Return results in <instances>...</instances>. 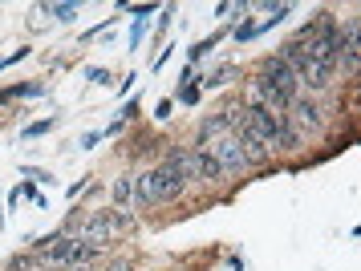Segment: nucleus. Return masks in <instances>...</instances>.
Returning a JSON list of instances; mask_svg holds the SVG:
<instances>
[{
    "label": "nucleus",
    "instance_id": "7ed1b4c3",
    "mask_svg": "<svg viewBox=\"0 0 361 271\" xmlns=\"http://www.w3.org/2000/svg\"><path fill=\"white\" fill-rule=\"evenodd\" d=\"M203 150H212V154H215V162L224 166V175H240V170H247V166H252V162H247V154H244V146L235 142L231 134L215 138V142L203 146Z\"/></svg>",
    "mask_w": 361,
    "mask_h": 271
},
{
    "label": "nucleus",
    "instance_id": "20e7f679",
    "mask_svg": "<svg viewBox=\"0 0 361 271\" xmlns=\"http://www.w3.org/2000/svg\"><path fill=\"white\" fill-rule=\"evenodd\" d=\"M187 178H195V182H224V166L215 162L212 150H187Z\"/></svg>",
    "mask_w": 361,
    "mask_h": 271
},
{
    "label": "nucleus",
    "instance_id": "4468645a",
    "mask_svg": "<svg viewBox=\"0 0 361 271\" xmlns=\"http://www.w3.org/2000/svg\"><path fill=\"white\" fill-rule=\"evenodd\" d=\"M78 271H82V267H78Z\"/></svg>",
    "mask_w": 361,
    "mask_h": 271
},
{
    "label": "nucleus",
    "instance_id": "423d86ee",
    "mask_svg": "<svg viewBox=\"0 0 361 271\" xmlns=\"http://www.w3.org/2000/svg\"><path fill=\"white\" fill-rule=\"evenodd\" d=\"M260 77H268L272 85H280V89H288V94H296V89H300V81H296V73H293V69H288L284 61H280V57H268V61H264Z\"/></svg>",
    "mask_w": 361,
    "mask_h": 271
},
{
    "label": "nucleus",
    "instance_id": "f8f14e48",
    "mask_svg": "<svg viewBox=\"0 0 361 271\" xmlns=\"http://www.w3.org/2000/svg\"><path fill=\"white\" fill-rule=\"evenodd\" d=\"M53 126H57L53 118H49V122H33V126H25V138H41V134H49Z\"/></svg>",
    "mask_w": 361,
    "mask_h": 271
},
{
    "label": "nucleus",
    "instance_id": "9b49d317",
    "mask_svg": "<svg viewBox=\"0 0 361 271\" xmlns=\"http://www.w3.org/2000/svg\"><path fill=\"white\" fill-rule=\"evenodd\" d=\"M41 13L57 16V20H73V16L82 13V8H78V4H41Z\"/></svg>",
    "mask_w": 361,
    "mask_h": 271
},
{
    "label": "nucleus",
    "instance_id": "9d476101",
    "mask_svg": "<svg viewBox=\"0 0 361 271\" xmlns=\"http://www.w3.org/2000/svg\"><path fill=\"white\" fill-rule=\"evenodd\" d=\"M114 203L118 207H126V203H134V175H122V178H114Z\"/></svg>",
    "mask_w": 361,
    "mask_h": 271
},
{
    "label": "nucleus",
    "instance_id": "39448f33",
    "mask_svg": "<svg viewBox=\"0 0 361 271\" xmlns=\"http://www.w3.org/2000/svg\"><path fill=\"white\" fill-rule=\"evenodd\" d=\"M357 29H361L357 20H349L345 41H341V53H337V69H341V73H349V77L361 69V37H357Z\"/></svg>",
    "mask_w": 361,
    "mask_h": 271
},
{
    "label": "nucleus",
    "instance_id": "f257e3e1",
    "mask_svg": "<svg viewBox=\"0 0 361 271\" xmlns=\"http://www.w3.org/2000/svg\"><path fill=\"white\" fill-rule=\"evenodd\" d=\"M280 61L288 65V69L296 73V81H300V85H309L312 94H317V89H329V85H333V73H337V69H329V65L317 61L305 41H288L284 53H280Z\"/></svg>",
    "mask_w": 361,
    "mask_h": 271
},
{
    "label": "nucleus",
    "instance_id": "f03ea898",
    "mask_svg": "<svg viewBox=\"0 0 361 271\" xmlns=\"http://www.w3.org/2000/svg\"><path fill=\"white\" fill-rule=\"evenodd\" d=\"M150 175H154V198H159V203L179 198V194L187 191V154H171L166 166L150 170Z\"/></svg>",
    "mask_w": 361,
    "mask_h": 271
},
{
    "label": "nucleus",
    "instance_id": "ddd939ff",
    "mask_svg": "<svg viewBox=\"0 0 361 271\" xmlns=\"http://www.w3.org/2000/svg\"><path fill=\"white\" fill-rule=\"evenodd\" d=\"M37 271H49V267H37Z\"/></svg>",
    "mask_w": 361,
    "mask_h": 271
},
{
    "label": "nucleus",
    "instance_id": "1a4fd4ad",
    "mask_svg": "<svg viewBox=\"0 0 361 271\" xmlns=\"http://www.w3.org/2000/svg\"><path fill=\"white\" fill-rule=\"evenodd\" d=\"M73 247H78V235H69V239H57L45 251V263H69L73 259Z\"/></svg>",
    "mask_w": 361,
    "mask_h": 271
},
{
    "label": "nucleus",
    "instance_id": "0eeeda50",
    "mask_svg": "<svg viewBox=\"0 0 361 271\" xmlns=\"http://www.w3.org/2000/svg\"><path fill=\"white\" fill-rule=\"evenodd\" d=\"M288 110L296 113V122H300V126H312V130H321V126H325V118H321V110L312 106L309 97H293V106H288Z\"/></svg>",
    "mask_w": 361,
    "mask_h": 271
},
{
    "label": "nucleus",
    "instance_id": "6e6552de",
    "mask_svg": "<svg viewBox=\"0 0 361 271\" xmlns=\"http://www.w3.org/2000/svg\"><path fill=\"white\" fill-rule=\"evenodd\" d=\"M134 203L138 207H154L159 198H154V175H134Z\"/></svg>",
    "mask_w": 361,
    "mask_h": 271
}]
</instances>
